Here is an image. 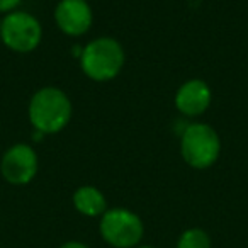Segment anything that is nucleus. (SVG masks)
<instances>
[{
    "label": "nucleus",
    "instance_id": "obj_2",
    "mask_svg": "<svg viewBox=\"0 0 248 248\" xmlns=\"http://www.w3.org/2000/svg\"><path fill=\"white\" fill-rule=\"evenodd\" d=\"M126 53L117 39L102 36L87 43L80 55V68L93 82H109L121 73Z\"/></svg>",
    "mask_w": 248,
    "mask_h": 248
},
{
    "label": "nucleus",
    "instance_id": "obj_13",
    "mask_svg": "<svg viewBox=\"0 0 248 248\" xmlns=\"http://www.w3.org/2000/svg\"><path fill=\"white\" fill-rule=\"evenodd\" d=\"M138 248H153V247H138Z\"/></svg>",
    "mask_w": 248,
    "mask_h": 248
},
{
    "label": "nucleus",
    "instance_id": "obj_4",
    "mask_svg": "<svg viewBox=\"0 0 248 248\" xmlns=\"http://www.w3.org/2000/svg\"><path fill=\"white\" fill-rule=\"evenodd\" d=\"M43 39V26L32 14L14 11L0 22V41L14 53H32Z\"/></svg>",
    "mask_w": 248,
    "mask_h": 248
},
{
    "label": "nucleus",
    "instance_id": "obj_7",
    "mask_svg": "<svg viewBox=\"0 0 248 248\" xmlns=\"http://www.w3.org/2000/svg\"><path fill=\"white\" fill-rule=\"evenodd\" d=\"M55 21L63 34L78 38L92 28L93 12L87 0H60L55 7Z\"/></svg>",
    "mask_w": 248,
    "mask_h": 248
},
{
    "label": "nucleus",
    "instance_id": "obj_10",
    "mask_svg": "<svg viewBox=\"0 0 248 248\" xmlns=\"http://www.w3.org/2000/svg\"><path fill=\"white\" fill-rule=\"evenodd\" d=\"M177 248H211L209 234L201 228H190L179 238Z\"/></svg>",
    "mask_w": 248,
    "mask_h": 248
},
{
    "label": "nucleus",
    "instance_id": "obj_1",
    "mask_svg": "<svg viewBox=\"0 0 248 248\" xmlns=\"http://www.w3.org/2000/svg\"><path fill=\"white\" fill-rule=\"evenodd\" d=\"M28 114L32 128L38 133L56 135L63 131L72 119V100L58 87H43L32 93Z\"/></svg>",
    "mask_w": 248,
    "mask_h": 248
},
{
    "label": "nucleus",
    "instance_id": "obj_3",
    "mask_svg": "<svg viewBox=\"0 0 248 248\" xmlns=\"http://www.w3.org/2000/svg\"><path fill=\"white\" fill-rule=\"evenodd\" d=\"M180 155L192 169H209L221 155L219 135L206 123H189L180 135Z\"/></svg>",
    "mask_w": 248,
    "mask_h": 248
},
{
    "label": "nucleus",
    "instance_id": "obj_6",
    "mask_svg": "<svg viewBox=\"0 0 248 248\" xmlns=\"http://www.w3.org/2000/svg\"><path fill=\"white\" fill-rule=\"evenodd\" d=\"M39 169L38 153L26 143H16L9 146L2 155L0 172L12 186H26L36 177Z\"/></svg>",
    "mask_w": 248,
    "mask_h": 248
},
{
    "label": "nucleus",
    "instance_id": "obj_5",
    "mask_svg": "<svg viewBox=\"0 0 248 248\" xmlns=\"http://www.w3.org/2000/svg\"><path fill=\"white\" fill-rule=\"evenodd\" d=\"M99 228L102 238L114 248H135L145 233L141 217L124 207L107 209L100 217Z\"/></svg>",
    "mask_w": 248,
    "mask_h": 248
},
{
    "label": "nucleus",
    "instance_id": "obj_12",
    "mask_svg": "<svg viewBox=\"0 0 248 248\" xmlns=\"http://www.w3.org/2000/svg\"><path fill=\"white\" fill-rule=\"evenodd\" d=\"M60 248H89V247L83 245V243H80V241H68V243L62 245Z\"/></svg>",
    "mask_w": 248,
    "mask_h": 248
},
{
    "label": "nucleus",
    "instance_id": "obj_8",
    "mask_svg": "<svg viewBox=\"0 0 248 248\" xmlns=\"http://www.w3.org/2000/svg\"><path fill=\"white\" fill-rule=\"evenodd\" d=\"M211 100H213L211 87L201 78H190L179 87L173 102L182 116L197 117L209 109Z\"/></svg>",
    "mask_w": 248,
    "mask_h": 248
},
{
    "label": "nucleus",
    "instance_id": "obj_11",
    "mask_svg": "<svg viewBox=\"0 0 248 248\" xmlns=\"http://www.w3.org/2000/svg\"><path fill=\"white\" fill-rule=\"evenodd\" d=\"M22 0H0V14H11L17 11Z\"/></svg>",
    "mask_w": 248,
    "mask_h": 248
},
{
    "label": "nucleus",
    "instance_id": "obj_9",
    "mask_svg": "<svg viewBox=\"0 0 248 248\" xmlns=\"http://www.w3.org/2000/svg\"><path fill=\"white\" fill-rule=\"evenodd\" d=\"M73 206L80 214L89 217L102 216L107 211L106 196L93 186H82L73 194Z\"/></svg>",
    "mask_w": 248,
    "mask_h": 248
},
{
    "label": "nucleus",
    "instance_id": "obj_14",
    "mask_svg": "<svg viewBox=\"0 0 248 248\" xmlns=\"http://www.w3.org/2000/svg\"><path fill=\"white\" fill-rule=\"evenodd\" d=\"M0 22H2V21H0Z\"/></svg>",
    "mask_w": 248,
    "mask_h": 248
}]
</instances>
